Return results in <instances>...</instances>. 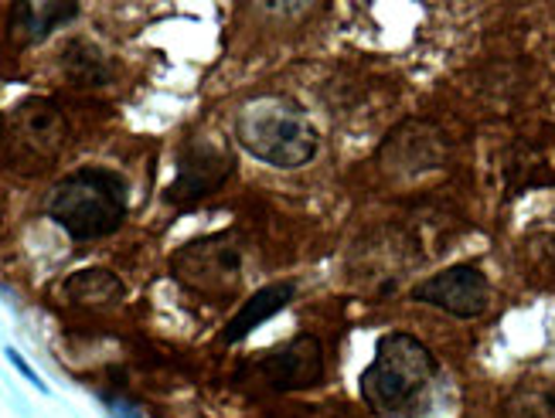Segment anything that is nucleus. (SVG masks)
<instances>
[{"instance_id":"obj_1","label":"nucleus","mask_w":555,"mask_h":418,"mask_svg":"<svg viewBox=\"0 0 555 418\" xmlns=\"http://www.w3.org/2000/svg\"><path fill=\"white\" fill-rule=\"evenodd\" d=\"M235 140L246 154L276 170L307 167L318 154V127L307 109L280 92L256 95L235 113Z\"/></svg>"},{"instance_id":"obj_2","label":"nucleus","mask_w":555,"mask_h":418,"mask_svg":"<svg viewBox=\"0 0 555 418\" xmlns=\"http://www.w3.org/2000/svg\"><path fill=\"white\" fill-rule=\"evenodd\" d=\"M440 364L413 334H382L375 357L361 375V399L382 418H399L437 381Z\"/></svg>"},{"instance_id":"obj_3","label":"nucleus","mask_w":555,"mask_h":418,"mask_svg":"<svg viewBox=\"0 0 555 418\" xmlns=\"http://www.w3.org/2000/svg\"><path fill=\"white\" fill-rule=\"evenodd\" d=\"M48 218L72 238H106L127 221V181L106 167H82L48 194Z\"/></svg>"},{"instance_id":"obj_4","label":"nucleus","mask_w":555,"mask_h":418,"mask_svg":"<svg viewBox=\"0 0 555 418\" xmlns=\"http://www.w3.org/2000/svg\"><path fill=\"white\" fill-rule=\"evenodd\" d=\"M171 276L198 297L232 300L243 286V245L229 232L202 235L171 256Z\"/></svg>"},{"instance_id":"obj_5","label":"nucleus","mask_w":555,"mask_h":418,"mask_svg":"<svg viewBox=\"0 0 555 418\" xmlns=\"http://www.w3.org/2000/svg\"><path fill=\"white\" fill-rule=\"evenodd\" d=\"M68 143V119L52 100H28L14 106L8 116L4 146L14 167L31 164V170H41L52 164Z\"/></svg>"},{"instance_id":"obj_6","label":"nucleus","mask_w":555,"mask_h":418,"mask_svg":"<svg viewBox=\"0 0 555 418\" xmlns=\"http://www.w3.org/2000/svg\"><path fill=\"white\" fill-rule=\"evenodd\" d=\"M232 170H235V160L225 146L211 140H188L178 157V178L167 187V201L175 208H195L225 187Z\"/></svg>"},{"instance_id":"obj_7","label":"nucleus","mask_w":555,"mask_h":418,"mask_svg":"<svg viewBox=\"0 0 555 418\" xmlns=\"http://www.w3.org/2000/svg\"><path fill=\"white\" fill-rule=\"evenodd\" d=\"M413 300L437 306L450 316L474 319L491 306V283L477 265H450L443 273L423 279L413 289Z\"/></svg>"},{"instance_id":"obj_8","label":"nucleus","mask_w":555,"mask_h":418,"mask_svg":"<svg viewBox=\"0 0 555 418\" xmlns=\"http://www.w3.org/2000/svg\"><path fill=\"white\" fill-rule=\"evenodd\" d=\"M324 348L313 334H297L259 361V375L273 391H307L324 381Z\"/></svg>"},{"instance_id":"obj_9","label":"nucleus","mask_w":555,"mask_h":418,"mask_svg":"<svg viewBox=\"0 0 555 418\" xmlns=\"http://www.w3.org/2000/svg\"><path fill=\"white\" fill-rule=\"evenodd\" d=\"M297 297V286L294 283H270L262 286L259 292H253V297L238 306V313L229 319V327L222 330V340L225 343H238L246 340L256 327H262L267 319H273L280 310H286L289 303H294Z\"/></svg>"},{"instance_id":"obj_10","label":"nucleus","mask_w":555,"mask_h":418,"mask_svg":"<svg viewBox=\"0 0 555 418\" xmlns=\"http://www.w3.org/2000/svg\"><path fill=\"white\" fill-rule=\"evenodd\" d=\"M76 0H41V4H35V0H17L14 11H11V38L28 44V41H41L44 35H52L59 24L72 21L76 17Z\"/></svg>"},{"instance_id":"obj_11","label":"nucleus","mask_w":555,"mask_h":418,"mask_svg":"<svg viewBox=\"0 0 555 418\" xmlns=\"http://www.w3.org/2000/svg\"><path fill=\"white\" fill-rule=\"evenodd\" d=\"M62 297L72 306L100 310V306H113L124 300V283H119L109 269H82V273H72L62 283Z\"/></svg>"},{"instance_id":"obj_12","label":"nucleus","mask_w":555,"mask_h":418,"mask_svg":"<svg viewBox=\"0 0 555 418\" xmlns=\"http://www.w3.org/2000/svg\"><path fill=\"white\" fill-rule=\"evenodd\" d=\"M62 65L76 86H103L109 79V65H106L103 52H95V48L86 41H72L62 55Z\"/></svg>"},{"instance_id":"obj_13","label":"nucleus","mask_w":555,"mask_h":418,"mask_svg":"<svg viewBox=\"0 0 555 418\" xmlns=\"http://www.w3.org/2000/svg\"><path fill=\"white\" fill-rule=\"evenodd\" d=\"M259 4L267 8V11H276V14H294V11L313 4V0H259Z\"/></svg>"},{"instance_id":"obj_14","label":"nucleus","mask_w":555,"mask_h":418,"mask_svg":"<svg viewBox=\"0 0 555 418\" xmlns=\"http://www.w3.org/2000/svg\"><path fill=\"white\" fill-rule=\"evenodd\" d=\"M8 357H11V361H14V364H17V367H21V375H24V378H28V381H31V384H38V388H44V384H41V381H38V375H35V371H31V367H28V364H24V357H21V354H17V351H8Z\"/></svg>"}]
</instances>
